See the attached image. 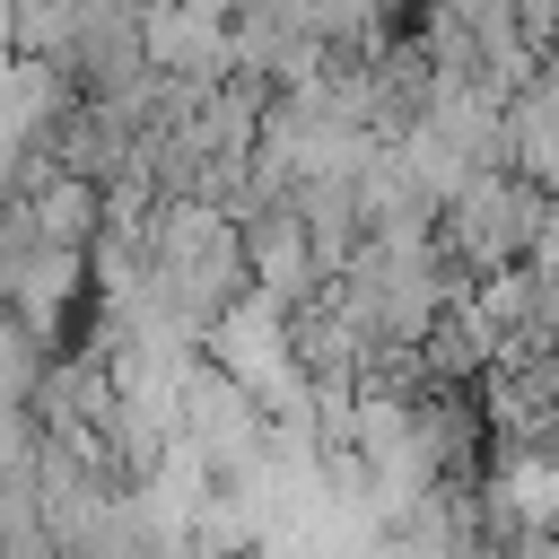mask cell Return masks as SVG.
<instances>
[{
	"label": "cell",
	"instance_id": "6da1fadb",
	"mask_svg": "<svg viewBox=\"0 0 559 559\" xmlns=\"http://www.w3.org/2000/svg\"><path fill=\"white\" fill-rule=\"evenodd\" d=\"M550 210H559V201H550L524 166H472L463 192L437 210V245H445V262H454L463 280H480V271L524 262L533 236L550 227Z\"/></svg>",
	"mask_w": 559,
	"mask_h": 559
},
{
	"label": "cell",
	"instance_id": "3957f363",
	"mask_svg": "<svg viewBox=\"0 0 559 559\" xmlns=\"http://www.w3.org/2000/svg\"><path fill=\"white\" fill-rule=\"evenodd\" d=\"M87 245H17V253H0V306L9 314H26L44 341H70V314H79V297H87Z\"/></svg>",
	"mask_w": 559,
	"mask_h": 559
},
{
	"label": "cell",
	"instance_id": "277c9868",
	"mask_svg": "<svg viewBox=\"0 0 559 559\" xmlns=\"http://www.w3.org/2000/svg\"><path fill=\"white\" fill-rule=\"evenodd\" d=\"M17 201H26V227H35L44 245H87V253H96V236H105V183L52 166V175H44L35 192H17Z\"/></svg>",
	"mask_w": 559,
	"mask_h": 559
},
{
	"label": "cell",
	"instance_id": "7a4b0ae2",
	"mask_svg": "<svg viewBox=\"0 0 559 559\" xmlns=\"http://www.w3.org/2000/svg\"><path fill=\"white\" fill-rule=\"evenodd\" d=\"M236 236H245V271H253V288H262L271 306L297 314L306 297L332 288V271L314 262V236H306L297 201H253V210H236Z\"/></svg>",
	"mask_w": 559,
	"mask_h": 559
}]
</instances>
